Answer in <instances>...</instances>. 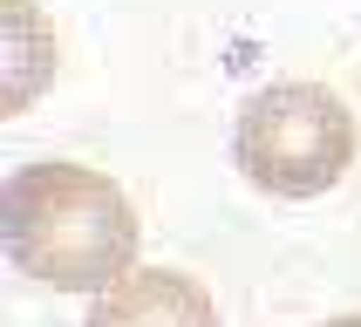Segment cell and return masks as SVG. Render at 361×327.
Here are the masks:
<instances>
[{"label": "cell", "instance_id": "cell-1", "mask_svg": "<svg viewBox=\"0 0 361 327\" xmlns=\"http://www.w3.org/2000/svg\"><path fill=\"white\" fill-rule=\"evenodd\" d=\"M7 252L48 293H102L137 259V211L89 164H20L0 191Z\"/></svg>", "mask_w": 361, "mask_h": 327}, {"label": "cell", "instance_id": "cell-2", "mask_svg": "<svg viewBox=\"0 0 361 327\" xmlns=\"http://www.w3.org/2000/svg\"><path fill=\"white\" fill-rule=\"evenodd\" d=\"M239 171L273 198H321L355 171V116L321 82H273L239 109Z\"/></svg>", "mask_w": 361, "mask_h": 327}, {"label": "cell", "instance_id": "cell-3", "mask_svg": "<svg viewBox=\"0 0 361 327\" xmlns=\"http://www.w3.org/2000/svg\"><path fill=\"white\" fill-rule=\"evenodd\" d=\"M89 327H219V307L178 266H130L116 286H102Z\"/></svg>", "mask_w": 361, "mask_h": 327}, {"label": "cell", "instance_id": "cell-4", "mask_svg": "<svg viewBox=\"0 0 361 327\" xmlns=\"http://www.w3.org/2000/svg\"><path fill=\"white\" fill-rule=\"evenodd\" d=\"M0 7H7V96H0V109L20 116L55 82V27L41 20L35 0H0Z\"/></svg>", "mask_w": 361, "mask_h": 327}, {"label": "cell", "instance_id": "cell-5", "mask_svg": "<svg viewBox=\"0 0 361 327\" xmlns=\"http://www.w3.org/2000/svg\"><path fill=\"white\" fill-rule=\"evenodd\" d=\"M327 327H361V314H334V321H327Z\"/></svg>", "mask_w": 361, "mask_h": 327}]
</instances>
